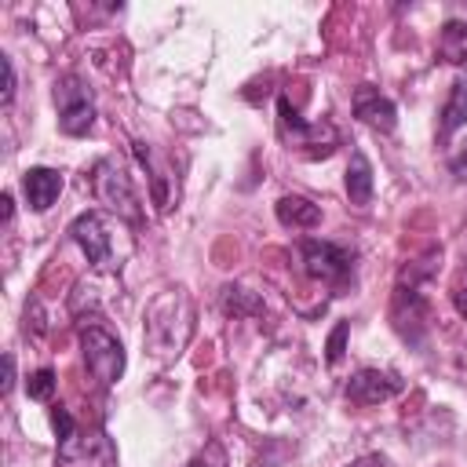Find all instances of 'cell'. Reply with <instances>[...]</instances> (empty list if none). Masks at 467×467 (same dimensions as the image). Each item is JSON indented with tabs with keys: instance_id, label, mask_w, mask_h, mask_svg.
<instances>
[{
	"instance_id": "cell-24",
	"label": "cell",
	"mask_w": 467,
	"mask_h": 467,
	"mask_svg": "<svg viewBox=\"0 0 467 467\" xmlns=\"http://www.w3.org/2000/svg\"><path fill=\"white\" fill-rule=\"evenodd\" d=\"M452 306H456L460 317L467 321V288H456V292H452Z\"/></svg>"
},
{
	"instance_id": "cell-16",
	"label": "cell",
	"mask_w": 467,
	"mask_h": 467,
	"mask_svg": "<svg viewBox=\"0 0 467 467\" xmlns=\"http://www.w3.org/2000/svg\"><path fill=\"white\" fill-rule=\"evenodd\" d=\"M135 157H139V164L146 168V175H150V190H153V204L164 212L168 208V175L153 164V157H150V150H146V142H135Z\"/></svg>"
},
{
	"instance_id": "cell-9",
	"label": "cell",
	"mask_w": 467,
	"mask_h": 467,
	"mask_svg": "<svg viewBox=\"0 0 467 467\" xmlns=\"http://www.w3.org/2000/svg\"><path fill=\"white\" fill-rule=\"evenodd\" d=\"M354 117L361 120V124H368V128H376V131H394V124H398V106L379 91V88H372V84H358L354 88Z\"/></svg>"
},
{
	"instance_id": "cell-12",
	"label": "cell",
	"mask_w": 467,
	"mask_h": 467,
	"mask_svg": "<svg viewBox=\"0 0 467 467\" xmlns=\"http://www.w3.org/2000/svg\"><path fill=\"white\" fill-rule=\"evenodd\" d=\"M274 212H277V223H281V226H292V230H314V226L321 223V208H317L314 201L299 197V193L277 197Z\"/></svg>"
},
{
	"instance_id": "cell-19",
	"label": "cell",
	"mask_w": 467,
	"mask_h": 467,
	"mask_svg": "<svg viewBox=\"0 0 467 467\" xmlns=\"http://www.w3.org/2000/svg\"><path fill=\"white\" fill-rule=\"evenodd\" d=\"M347 332H350V321H339V325L332 328V336H328V347H325V358H328V365H336V361L343 358V343H347Z\"/></svg>"
},
{
	"instance_id": "cell-13",
	"label": "cell",
	"mask_w": 467,
	"mask_h": 467,
	"mask_svg": "<svg viewBox=\"0 0 467 467\" xmlns=\"http://www.w3.org/2000/svg\"><path fill=\"white\" fill-rule=\"evenodd\" d=\"M343 182H347L350 204H358V208H368L372 204V164H368V157L361 150L350 153V164H347V179Z\"/></svg>"
},
{
	"instance_id": "cell-8",
	"label": "cell",
	"mask_w": 467,
	"mask_h": 467,
	"mask_svg": "<svg viewBox=\"0 0 467 467\" xmlns=\"http://www.w3.org/2000/svg\"><path fill=\"white\" fill-rule=\"evenodd\" d=\"M69 234H73V241L80 244V252L88 255L91 266H99V270H109L113 266V241H109V230H106V223H102L99 212L77 215L73 226H69Z\"/></svg>"
},
{
	"instance_id": "cell-25",
	"label": "cell",
	"mask_w": 467,
	"mask_h": 467,
	"mask_svg": "<svg viewBox=\"0 0 467 467\" xmlns=\"http://www.w3.org/2000/svg\"><path fill=\"white\" fill-rule=\"evenodd\" d=\"M4 368H7V376H4V394H7V390H11V383H15V358H11V354L4 358Z\"/></svg>"
},
{
	"instance_id": "cell-1",
	"label": "cell",
	"mask_w": 467,
	"mask_h": 467,
	"mask_svg": "<svg viewBox=\"0 0 467 467\" xmlns=\"http://www.w3.org/2000/svg\"><path fill=\"white\" fill-rule=\"evenodd\" d=\"M277 135H281V142H285L288 150H296V153H303V157H310V161L328 157V153L339 146V131H336L328 120L306 124L285 95L277 99Z\"/></svg>"
},
{
	"instance_id": "cell-22",
	"label": "cell",
	"mask_w": 467,
	"mask_h": 467,
	"mask_svg": "<svg viewBox=\"0 0 467 467\" xmlns=\"http://www.w3.org/2000/svg\"><path fill=\"white\" fill-rule=\"evenodd\" d=\"M186 467H223V452H219V445H212L204 456H197V460H190Z\"/></svg>"
},
{
	"instance_id": "cell-11",
	"label": "cell",
	"mask_w": 467,
	"mask_h": 467,
	"mask_svg": "<svg viewBox=\"0 0 467 467\" xmlns=\"http://www.w3.org/2000/svg\"><path fill=\"white\" fill-rule=\"evenodd\" d=\"M62 171H55V168H26L22 171V193H26V201H29V208L33 212H47L55 201H58V193H62Z\"/></svg>"
},
{
	"instance_id": "cell-7",
	"label": "cell",
	"mask_w": 467,
	"mask_h": 467,
	"mask_svg": "<svg viewBox=\"0 0 467 467\" xmlns=\"http://www.w3.org/2000/svg\"><path fill=\"white\" fill-rule=\"evenodd\" d=\"M401 390H405L401 376L383 372V368H358V372L347 379L343 398H347L350 405H379V401H390V398L401 394Z\"/></svg>"
},
{
	"instance_id": "cell-4",
	"label": "cell",
	"mask_w": 467,
	"mask_h": 467,
	"mask_svg": "<svg viewBox=\"0 0 467 467\" xmlns=\"http://www.w3.org/2000/svg\"><path fill=\"white\" fill-rule=\"evenodd\" d=\"M55 106H58V128L66 135H88L95 124V102L80 77H58L55 80Z\"/></svg>"
},
{
	"instance_id": "cell-3",
	"label": "cell",
	"mask_w": 467,
	"mask_h": 467,
	"mask_svg": "<svg viewBox=\"0 0 467 467\" xmlns=\"http://www.w3.org/2000/svg\"><path fill=\"white\" fill-rule=\"evenodd\" d=\"M80 350H84L88 372L102 387H109V383L120 379V372H124V347H120V339L113 332H106L102 325H88L80 332Z\"/></svg>"
},
{
	"instance_id": "cell-2",
	"label": "cell",
	"mask_w": 467,
	"mask_h": 467,
	"mask_svg": "<svg viewBox=\"0 0 467 467\" xmlns=\"http://www.w3.org/2000/svg\"><path fill=\"white\" fill-rule=\"evenodd\" d=\"M91 193L99 197V204H106L109 212H117L128 223H139V197L131 190V175L124 168V161L117 157H102L91 168Z\"/></svg>"
},
{
	"instance_id": "cell-10",
	"label": "cell",
	"mask_w": 467,
	"mask_h": 467,
	"mask_svg": "<svg viewBox=\"0 0 467 467\" xmlns=\"http://www.w3.org/2000/svg\"><path fill=\"white\" fill-rule=\"evenodd\" d=\"M390 317H394V328H398L409 343H420V339H423V328H427V303H423V296L416 292V285H409V288L398 285Z\"/></svg>"
},
{
	"instance_id": "cell-20",
	"label": "cell",
	"mask_w": 467,
	"mask_h": 467,
	"mask_svg": "<svg viewBox=\"0 0 467 467\" xmlns=\"http://www.w3.org/2000/svg\"><path fill=\"white\" fill-rule=\"evenodd\" d=\"M0 66H4V95H0V102L11 106V99H15V66H11L7 55H0Z\"/></svg>"
},
{
	"instance_id": "cell-5",
	"label": "cell",
	"mask_w": 467,
	"mask_h": 467,
	"mask_svg": "<svg viewBox=\"0 0 467 467\" xmlns=\"http://www.w3.org/2000/svg\"><path fill=\"white\" fill-rule=\"evenodd\" d=\"M58 467H117V449L102 431H69L58 438Z\"/></svg>"
},
{
	"instance_id": "cell-21",
	"label": "cell",
	"mask_w": 467,
	"mask_h": 467,
	"mask_svg": "<svg viewBox=\"0 0 467 467\" xmlns=\"http://www.w3.org/2000/svg\"><path fill=\"white\" fill-rule=\"evenodd\" d=\"M347 467H394L383 452H365V456H358V460H350Z\"/></svg>"
},
{
	"instance_id": "cell-23",
	"label": "cell",
	"mask_w": 467,
	"mask_h": 467,
	"mask_svg": "<svg viewBox=\"0 0 467 467\" xmlns=\"http://www.w3.org/2000/svg\"><path fill=\"white\" fill-rule=\"evenodd\" d=\"M449 171H452L456 182H467V150H460V153L449 161Z\"/></svg>"
},
{
	"instance_id": "cell-14",
	"label": "cell",
	"mask_w": 467,
	"mask_h": 467,
	"mask_svg": "<svg viewBox=\"0 0 467 467\" xmlns=\"http://www.w3.org/2000/svg\"><path fill=\"white\" fill-rule=\"evenodd\" d=\"M467 124V80L456 77L449 84V99L441 106V139H452Z\"/></svg>"
},
{
	"instance_id": "cell-18",
	"label": "cell",
	"mask_w": 467,
	"mask_h": 467,
	"mask_svg": "<svg viewBox=\"0 0 467 467\" xmlns=\"http://www.w3.org/2000/svg\"><path fill=\"white\" fill-rule=\"evenodd\" d=\"M55 383H58V379H55V372H51V368H36V372L29 376V383H26V387H29V398L47 401V398L55 394Z\"/></svg>"
},
{
	"instance_id": "cell-17",
	"label": "cell",
	"mask_w": 467,
	"mask_h": 467,
	"mask_svg": "<svg viewBox=\"0 0 467 467\" xmlns=\"http://www.w3.org/2000/svg\"><path fill=\"white\" fill-rule=\"evenodd\" d=\"M223 310L226 314H255V310H263V303L259 299H248V292L244 288H223Z\"/></svg>"
},
{
	"instance_id": "cell-6",
	"label": "cell",
	"mask_w": 467,
	"mask_h": 467,
	"mask_svg": "<svg viewBox=\"0 0 467 467\" xmlns=\"http://www.w3.org/2000/svg\"><path fill=\"white\" fill-rule=\"evenodd\" d=\"M303 252V270L314 277V281H325V285H347V277L354 274V252L343 248V244H332V241H303L299 244Z\"/></svg>"
},
{
	"instance_id": "cell-26",
	"label": "cell",
	"mask_w": 467,
	"mask_h": 467,
	"mask_svg": "<svg viewBox=\"0 0 467 467\" xmlns=\"http://www.w3.org/2000/svg\"><path fill=\"white\" fill-rule=\"evenodd\" d=\"M0 204H4V223H11V215H15V201H11V193H4Z\"/></svg>"
},
{
	"instance_id": "cell-15",
	"label": "cell",
	"mask_w": 467,
	"mask_h": 467,
	"mask_svg": "<svg viewBox=\"0 0 467 467\" xmlns=\"http://www.w3.org/2000/svg\"><path fill=\"white\" fill-rule=\"evenodd\" d=\"M438 55L449 66H463L467 62V22L449 18L441 26V33H438Z\"/></svg>"
}]
</instances>
